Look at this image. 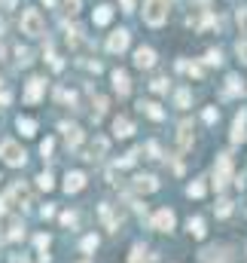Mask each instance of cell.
Returning <instances> with one entry per match:
<instances>
[{
  "mask_svg": "<svg viewBox=\"0 0 247 263\" xmlns=\"http://www.w3.org/2000/svg\"><path fill=\"white\" fill-rule=\"evenodd\" d=\"M82 187H85V174L82 171H70L67 178H64V190L67 193H80Z\"/></svg>",
  "mask_w": 247,
  "mask_h": 263,
  "instance_id": "8",
  "label": "cell"
},
{
  "mask_svg": "<svg viewBox=\"0 0 247 263\" xmlns=\"http://www.w3.org/2000/svg\"><path fill=\"white\" fill-rule=\"evenodd\" d=\"M12 263H28V260L25 257H12Z\"/></svg>",
  "mask_w": 247,
  "mask_h": 263,
  "instance_id": "42",
  "label": "cell"
},
{
  "mask_svg": "<svg viewBox=\"0 0 247 263\" xmlns=\"http://www.w3.org/2000/svg\"><path fill=\"white\" fill-rule=\"evenodd\" d=\"M232 92H247L244 86H241V80H238V77H229V95H232Z\"/></svg>",
  "mask_w": 247,
  "mask_h": 263,
  "instance_id": "25",
  "label": "cell"
},
{
  "mask_svg": "<svg viewBox=\"0 0 247 263\" xmlns=\"http://www.w3.org/2000/svg\"><path fill=\"white\" fill-rule=\"evenodd\" d=\"M0 6H3V9H12V6H15V0H0Z\"/></svg>",
  "mask_w": 247,
  "mask_h": 263,
  "instance_id": "40",
  "label": "cell"
},
{
  "mask_svg": "<svg viewBox=\"0 0 247 263\" xmlns=\"http://www.w3.org/2000/svg\"><path fill=\"white\" fill-rule=\"evenodd\" d=\"M134 190L137 193H153V190H159V181L153 178V174H137V178H134Z\"/></svg>",
  "mask_w": 247,
  "mask_h": 263,
  "instance_id": "10",
  "label": "cell"
},
{
  "mask_svg": "<svg viewBox=\"0 0 247 263\" xmlns=\"http://www.w3.org/2000/svg\"><path fill=\"white\" fill-rule=\"evenodd\" d=\"M37 184H40V190H52V178H49V174H40Z\"/></svg>",
  "mask_w": 247,
  "mask_h": 263,
  "instance_id": "30",
  "label": "cell"
},
{
  "mask_svg": "<svg viewBox=\"0 0 247 263\" xmlns=\"http://www.w3.org/2000/svg\"><path fill=\"white\" fill-rule=\"evenodd\" d=\"M74 220H77L74 214H61V223H64V226H74Z\"/></svg>",
  "mask_w": 247,
  "mask_h": 263,
  "instance_id": "36",
  "label": "cell"
},
{
  "mask_svg": "<svg viewBox=\"0 0 247 263\" xmlns=\"http://www.w3.org/2000/svg\"><path fill=\"white\" fill-rule=\"evenodd\" d=\"M153 230H159V233H171L174 230V211L171 208H162V211L153 214Z\"/></svg>",
  "mask_w": 247,
  "mask_h": 263,
  "instance_id": "5",
  "label": "cell"
},
{
  "mask_svg": "<svg viewBox=\"0 0 247 263\" xmlns=\"http://www.w3.org/2000/svg\"><path fill=\"white\" fill-rule=\"evenodd\" d=\"M207 61H210V64H220L223 55H220V52H207Z\"/></svg>",
  "mask_w": 247,
  "mask_h": 263,
  "instance_id": "35",
  "label": "cell"
},
{
  "mask_svg": "<svg viewBox=\"0 0 247 263\" xmlns=\"http://www.w3.org/2000/svg\"><path fill=\"white\" fill-rule=\"evenodd\" d=\"M107 49H110V52H122V49H128V31H116V34H110Z\"/></svg>",
  "mask_w": 247,
  "mask_h": 263,
  "instance_id": "9",
  "label": "cell"
},
{
  "mask_svg": "<svg viewBox=\"0 0 247 263\" xmlns=\"http://www.w3.org/2000/svg\"><path fill=\"white\" fill-rule=\"evenodd\" d=\"M113 86L119 95H128L131 92V83H128V74L125 71H113Z\"/></svg>",
  "mask_w": 247,
  "mask_h": 263,
  "instance_id": "14",
  "label": "cell"
},
{
  "mask_svg": "<svg viewBox=\"0 0 247 263\" xmlns=\"http://www.w3.org/2000/svg\"><path fill=\"white\" fill-rule=\"evenodd\" d=\"M229 181H232V156L229 153H223L220 159H217V171H214V187L217 190H223Z\"/></svg>",
  "mask_w": 247,
  "mask_h": 263,
  "instance_id": "3",
  "label": "cell"
},
{
  "mask_svg": "<svg viewBox=\"0 0 247 263\" xmlns=\"http://www.w3.org/2000/svg\"><path fill=\"white\" fill-rule=\"evenodd\" d=\"M168 19V0H147L144 3V22L159 28V25H165Z\"/></svg>",
  "mask_w": 247,
  "mask_h": 263,
  "instance_id": "1",
  "label": "cell"
},
{
  "mask_svg": "<svg viewBox=\"0 0 247 263\" xmlns=\"http://www.w3.org/2000/svg\"><path fill=\"white\" fill-rule=\"evenodd\" d=\"M244 122H247V110H241V113H238L235 126H232V141H235V144H238V141H244V138H247V129H244Z\"/></svg>",
  "mask_w": 247,
  "mask_h": 263,
  "instance_id": "15",
  "label": "cell"
},
{
  "mask_svg": "<svg viewBox=\"0 0 247 263\" xmlns=\"http://www.w3.org/2000/svg\"><path fill=\"white\" fill-rule=\"evenodd\" d=\"M19 132L31 138L34 132H37V122H34V119H28V116H19Z\"/></svg>",
  "mask_w": 247,
  "mask_h": 263,
  "instance_id": "18",
  "label": "cell"
},
{
  "mask_svg": "<svg viewBox=\"0 0 247 263\" xmlns=\"http://www.w3.org/2000/svg\"><path fill=\"white\" fill-rule=\"evenodd\" d=\"M140 110H144L147 116H153V119H162L165 113H162V107H159L156 101H140Z\"/></svg>",
  "mask_w": 247,
  "mask_h": 263,
  "instance_id": "17",
  "label": "cell"
},
{
  "mask_svg": "<svg viewBox=\"0 0 247 263\" xmlns=\"http://www.w3.org/2000/svg\"><path fill=\"white\" fill-rule=\"evenodd\" d=\"M128 263H147V251H144V245H134L131 248V260Z\"/></svg>",
  "mask_w": 247,
  "mask_h": 263,
  "instance_id": "20",
  "label": "cell"
},
{
  "mask_svg": "<svg viewBox=\"0 0 247 263\" xmlns=\"http://www.w3.org/2000/svg\"><path fill=\"white\" fill-rule=\"evenodd\" d=\"M134 159H137V150L125 153V156H122V159H119V165H122V168H128V165H134Z\"/></svg>",
  "mask_w": 247,
  "mask_h": 263,
  "instance_id": "27",
  "label": "cell"
},
{
  "mask_svg": "<svg viewBox=\"0 0 247 263\" xmlns=\"http://www.w3.org/2000/svg\"><path fill=\"white\" fill-rule=\"evenodd\" d=\"M43 80L40 77H34V80H28V92H25V98H28V104H37L40 101V95H43Z\"/></svg>",
  "mask_w": 247,
  "mask_h": 263,
  "instance_id": "7",
  "label": "cell"
},
{
  "mask_svg": "<svg viewBox=\"0 0 247 263\" xmlns=\"http://www.w3.org/2000/svg\"><path fill=\"white\" fill-rule=\"evenodd\" d=\"M64 6H67L70 15H74V12H80V0H64Z\"/></svg>",
  "mask_w": 247,
  "mask_h": 263,
  "instance_id": "32",
  "label": "cell"
},
{
  "mask_svg": "<svg viewBox=\"0 0 247 263\" xmlns=\"http://www.w3.org/2000/svg\"><path fill=\"white\" fill-rule=\"evenodd\" d=\"M46 245H49V239H46V236H37V248H40V251H46Z\"/></svg>",
  "mask_w": 247,
  "mask_h": 263,
  "instance_id": "37",
  "label": "cell"
},
{
  "mask_svg": "<svg viewBox=\"0 0 247 263\" xmlns=\"http://www.w3.org/2000/svg\"><path fill=\"white\" fill-rule=\"evenodd\" d=\"M202 260L205 263H229V254H226V248H207L202 254Z\"/></svg>",
  "mask_w": 247,
  "mask_h": 263,
  "instance_id": "16",
  "label": "cell"
},
{
  "mask_svg": "<svg viewBox=\"0 0 247 263\" xmlns=\"http://www.w3.org/2000/svg\"><path fill=\"white\" fill-rule=\"evenodd\" d=\"M229 211H232V202H226V199H223V202L217 205V214H220V217H229Z\"/></svg>",
  "mask_w": 247,
  "mask_h": 263,
  "instance_id": "28",
  "label": "cell"
},
{
  "mask_svg": "<svg viewBox=\"0 0 247 263\" xmlns=\"http://www.w3.org/2000/svg\"><path fill=\"white\" fill-rule=\"evenodd\" d=\"M107 150V141H104V138H95V147H92V153H104Z\"/></svg>",
  "mask_w": 247,
  "mask_h": 263,
  "instance_id": "31",
  "label": "cell"
},
{
  "mask_svg": "<svg viewBox=\"0 0 247 263\" xmlns=\"http://www.w3.org/2000/svg\"><path fill=\"white\" fill-rule=\"evenodd\" d=\"M0 156H3V162H6V165H15V168L25 165V150L15 144V141H6L3 150H0Z\"/></svg>",
  "mask_w": 247,
  "mask_h": 263,
  "instance_id": "4",
  "label": "cell"
},
{
  "mask_svg": "<svg viewBox=\"0 0 247 263\" xmlns=\"http://www.w3.org/2000/svg\"><path fill=\"white\" fill-rule=\"evenodd\" d=\"M189 144H192V122L186 119V122H180V135H177V150L183 153V150H189Z\"/></svg>",
  "mask_w": 247,
  "mask_h": 263,
  "instance_id": "12",
  "label": "cell"
},
{
  "mask_svg": "<svg viewBox=\"0 0 247 263\" xmlns=\"http://www.w3.org/2000/svg\"><path fill=\"white\" fill-rule=\"evenodd\" d=\"M186 193H189V196H196V199H199V196H205V184H202V181L189 184V190H186Z\"/></svg>",
  "mask_w": 247,
  "mask_h": 263,
  "instance_id": "24",
  "label": "cell"
},
{
  "mask_svg": "<svg viewBox=\"0 0 247 263\" xmlns=\"http://www.w3.org/2000/svg\"><path fill=\"white\" fill-rule=\"evenodd\" d=\"M61 132H64V141H67V147H80V141H82V132H80V126H70V122H61Z\"/></svg>",
  "mask_w": 247,
  "mask_h": 263,
  "instance_id": "6",
  "label": "cell"
},
{
  "mask_svg": "<svg viewBox=\"0 0 247 263\" xmlns=\"http://www.w3.org/2000/svg\"><path fill=\"white\" fill-rule=\"evenodd\" d=\"M0 58H3V46H0Z\"/></svg>",
  "mask_w": 247,
  "mask_h": 263,
  "instance_id": "43",
  "label": "cell"
},
{
  "mask_svg": "<svg viewBox=\"0 0 247 263\" xmlns=\"http://www.w3.org/2000/svg\"><path fill=\"white\" fill-rule=\"evenodd\" d=\"M85 263H89V260H85Z\"/></svg>",
  "mask_w": 247,
  "mask_h": 263,
  "instance_id": "45",
  "label": "cell"
},
{
  "mask_svg": "<svg viewBox=\"0 0 247 263\" xmlns=\"http://www.w3.org/2000/svg\"><path fill=\"white\" fill-rule=\"evenodd\" d=\"M6 236H9V239H19V236H22V220H12V223H9V233H6Z\"/></svg>",
  "mask_w": 247,
  "mask_h": 263,
  "instance_id": "26",
  "label": "cell"
},
{
  "mask_svg": "<svg viewBox=\"0 0 247 263\" xmlns=\"http://www.w3.org/2000/svg\"><path fill=\"white\" fill-rule=\"evenodd\" d=\"M131 132H134V126H131L128 116H116V119H113V135H116V138H128Z\"/></svg>",
  "mask_w": 247,
  "mask_h": 263,
  "instance_id": "13",
  "label": "cell"
},
{
  "mask_svg": "<svg viewBox=\"0 0 247 263\" xmlns=\"http://www.w3.org/2000/svg\"><path fill=\"white\" fill-rule=\"evenodd\" d=\"M174 101H177V107H189V101H192L189 89H177V95H174Z\"/></svg>",
  "mask_w": 247,
  "mask_h": 263,
  "instance_id": "21",
  "label": "cell"
},
{
  "mask_svg": "<svg viewBox=\"0 0 247 263\" xmlns=\"http://www.w3.org/2000/svg\"><path fill=\"white\" fill-rule=\"evenodd\" d=\"M46 3H52V0H46Z\"/></svg>",
  "mask_w": 247,
  "mask_h": 263,
  "instance_id": "44",
  "label": "cell"
},
{
  "mask_svg": "<svg viewBox=\"0 0 247 263\" xmlns=\"http://www.w3.org/2000/svg\"><path fill=\"white\" fill-rule=\"evenodd\" d=\"M101 217H104V223H107L110 230H116V220H113V214H110V205H101Z\"/></svg>",
  "mask_w": 247,
  "mask_h": 263,
  "instance_id": "23",
  "label": "cell"
},
{
  "mask_svg": "<svg viewBox=\"0 0 247 263\" xmlns=\"http://www.w3.org/2000/svg\"><path fill=\"white\" fill-rule=\"evenodd\" d=\"M92 248H98V239L95 236H89V239L82 242V251H92Z\"/></svg>",
  "mask_w": 247,
  "mask_h": 263,
  "instance_id": "33",
  "label": "cell"
},
{
  "mask_svg": "<svg viewBox=\"0 0 247 263\" xmlns=\"http://www.w3.org/2000/svg\"><path fill=\"white\" fill-rule=\"evenodd\" d=\"M22 31L28 34V37H40V34L46 31V19L40 15V9H25L22 12Z\"/></svg>",
  "mask_w": 247,
  "mask_h": 263,
  "instance_id": "2",
  "label": "cell"
},
{
  "mask_svg": "<svg viewBox=\"0 0 247 263\" xmlns=\"http://www.w3.org/2000/svg\"><path fill=\"white\" fill-rule=\"evenodd\" d=\"M189 233L196 236V239H202L205 236V220L202 217H189Z\"/></svg>",
  "mask_w": 247,
  "mask_h": 263,
  "instance_id": "19",
  "label": "cell"
},
{
  "mask_svg": "<svg viewBox=\"0 0 247 263\" xmlns=\"http://www.w3.org/2000/svg\"><path fill=\"white\" fill-rule=\"evenodd\" d=\"M122 6H125V12H131L134 9V0H122Z\"/></svg>",
  "mask_w": 247,
  "mask_h": 263,
  "instance_id": "41",
  "label": "cell"
},
{
  "mask_svg": "<svg viewBox=\"0 0 247 263\" xmlns=\"http://www.w3.org/2000/svg\"><path fill=\"white\" fill-rule=\"evenodd\" d=\"M165 89H168L165 80H153V92H165Z\"/></svg>",
  "mask_w": 247,
  "mask_h": 263,
  "instance_id": "34",
  "label": "cell"
},
{
  "mask_svg": "<svg viewBox=\"0 0 247 263\" xmlns=\"http://www.w3.org/2000/svg\"><path fill=\"white\" fill-rule=\"evenodd\" d=\"M110 15H113V12H110V6H98L95 22H98V25H107V22H110Z\"/></svg>",
  "mask_w": 247,
  "mask_h": 263,
  "instance_id": "22",
  "label": "cell"
},
{
  "mask_svg": "<svg viewBox=\"0 0 247 263\" xmlns=\"http://www.w3.org/2000/svg\"><path fill=\"white\" fill-rule=\"evenodd\" d=\"M40 150H43V153H52V141H49V138H46V141L40 144Z\"/></svg>",
  "mask_w": 247,
  "mask_h": 263,
  "instance_id": "39",
  "label": "cell"
},
{
  "mask_svg": "<svg viewBox=\"0 0 247 263\" xmlns=\"http://www.w3.org/2000/svg\"><path fill=\"white\" fill-rule=\"evenodd\" d=\"M205 119H207V122H214V119H217V110H214V107L205 110Z\"/></svg>",
  "mask_w": 247,
  "mask_h": 263,
  "instance_id": "38",
  "label": "cell"
},
{
  "mask_svg": "<svg viewBox=\"0 0 247 263\" xmlns=\"http://www.w3.org/2000/svg\"><path fill=\"white\" fill-rule=\"evenodd\" d=\"M134 64L140 67V71H144V67H153V64H156V52H153V49H144V46H140V49L134 52Z\"/></svg>",
  "mask_w": 247,
  "mask_h": 263,
  "instance_id": "11",
  "label": "cell"
},
{
  "mask_svg": "<svg viewBox=\"0 0 247 263\" xmlns=\"http://www.w3.org/2000/svg\"><path fill=\"white\" fill-rule=\"evenodd\" d=\"M15 55H19L22 64H31V49H22V46H19V49H15Z\"/></svg>",
  "mask_w": 247,
  "mask_h": 263,
  "instance_id": "29",
  "label": "cell"
}]
</instances>
